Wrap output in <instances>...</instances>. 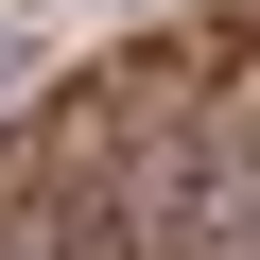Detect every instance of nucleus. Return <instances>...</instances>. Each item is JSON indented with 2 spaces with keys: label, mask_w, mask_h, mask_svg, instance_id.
I'll return each instance as SVG.
<instances>
[{
  "label": "nucleus",
  "mask_w": 260,
  "mask_h": 260,
  "mask_svg": "<svg viewBox=\"0 0 260 260\" xmlns=\"http://www.w3.org/2000/svg\"><path fill=\"white\" fill-rule=\"evenodd\" d=\"M0 121H35V35H0Z\"/></svg>",
  "instance_id": "obj_1"
}]
</instances>
